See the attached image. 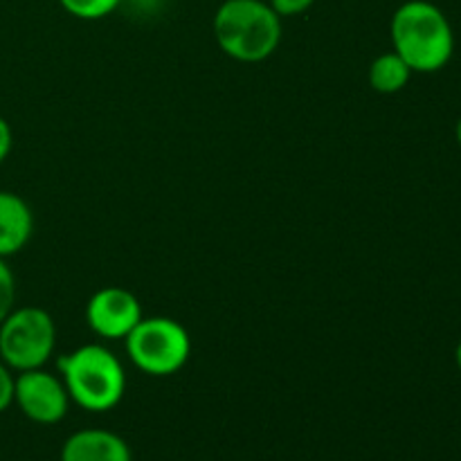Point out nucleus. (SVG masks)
Masks as SVG:
<instances>
[{
    "label": "nucleus",
    "instance_id": "nucleus-11",
    "mask_svg": "<svg viewBox=\"0 0 461 461\" xmlns=\"http://www.w3.org/2000/svg\"><path fill=\"white\" fill-rule=\"evenodd\" d=\"M70 16L81 21H99L120 7L122 0H59Z\"/></svg>",
    "mask_w": 461,
    "mask_h": 461
},
{
    "label": "nucleus",
    "instance_id": "nucleus-4",
    "mask_svg": "<svg viewBox=\"0 0 461 461\" xmlns=\"http://www.w3.org/2000/svg\"><path fill=\"white\" fill-rule=\"evenodd\" d=\"M126 354L140 372L149 376H171L187 365L192 338L174 318H142L126 336Z\"/></svg>",
    "mask_w": 461,
    "mask_h": 461
},
{
    "label": "nucleus",
    "instance_id": "nucleus-2",
    "mask_svg": "<svg viewBox=\"0 0 461 461\" xmlns=\"http://www.w3.org/2000/svg\"><path fill=\"white\" fill-rule=\"evenodd\" d=\"M212 30L219 48L241 63L264 61L282 43V18L266 0H223Z\"/></svg>",
    "mask_w": 461,
    "mask_h": 461
},
{
    "label": "nucleus",
    "instance_id": "nucleus-14",
    "mask_svg": "<svg viewBox=\"0 0 461 461\" xmlns=\"http://www.w3.org/2000/svg\"><path fill=\"white\" fill-rule=\"evenodd\" d=\"M313 3L315 0H268V5L277 12L279 18L300 16L306 9L313 7Z\"/></svg>",
    "mask_w": 461,
    "mask_h": 461
},
{
    "label": "nucleus",
    "instance_id": "nucleus-1",
    "mask_svg": "<svg viewBox=\"0 0 461 461\" xmlns=\"http://www.w3.org/2000/svg\"><path fill=\"white\" fill-rule=\"evenodd\" d=\"M390 36L394 52L412 72L430 75L450 63L455 32L448 16L428 0H408L392 14Z\"/></svg>",
    "mask_w": 461,
    "mask_h": 461
},
{
    "label": "nucleus",
    "instance_id": "nucleus-8",
    "mask_svg": "<svg viewBox=\"0 0 461 461\" xmlns=\"http://www.w3.org/2000/svg\"><path fill=\"white\" fill-rule=\"evenodd\" d=\"M61 461H133L131 448L115 432L99 430H79L61 448Z\"/></svg>",
    "mask_w": 461,
    "mask_h": 461
},
{
    "label": "nucleus",
    "instance_id": "nucleus-15",
    "mask_svg": "<svg viewBox=\"0 0 461 461\" xmlns=\"http://www.w3.org/2000/svg\"><path fill=\"white\" fill-rule=\"evenodd\" d=\"M14 147V133H12V126L5 117H0V165L7 160V156L12 153Z\"/></svg>",
    "mask_w": 461,
    "mask_h": 461
},
{
    "label": "nucleus",
    "instance_id": "nucleus-3",
    "mask_svg": "<svg viewBox=\"0 0 461 461\" xmlns=\"http://www.w3.org/2000/svg\"><path fill=\"white\" fill-rule=\"evenodd\" d=\"M59 374L70 401L88 412H108L124 399V367L104 345L77 347L70 354L61 356Z\"/></svg>",
    "mask_w": 461,
    "mask_h": 461
},
{
    "label": "nucleus",
    "instance_id": "nucleus-16",
    "mask_svg": "<svg viewBox=\"0 0 461 461\" xmlns=\"http://www.w3.org/2000/svg\"><path fill=\"white\" fill-rule=\"evenodd\" d=\"M455 363H457V367H459V372H461V340H459L457 349H455Z\"/></svg>",
    "mask_w": 461,
    "mask_h": 461
},
{
    "label": "nucleus",
    "instance_id": "nucleus-10",
    "mask_svg": "<svg viewBox=\"0 0 461 461\" xmlns=\"http://www.w3.org/2000/svg\"><path fill=\"white\" fill-rule=\"evenodd\" d=\"M410 77H412V70L394 50L376 57L369 66V86L381 95L401 93L408 86Z\"/></svg>",
    "mask_w": 461,
    "mask_h": 461
},
{
    "label": "nucleus",
    "instance_id": "nucleus-13",
    "mask_svg": "<svg viewBox=\"0 0 461 461\" xmlns=\"http://www.w3.org/2000/svg\"><path fill=\"white\" fill-rule=\"evenodd\" d=\"M14 383L16 376L12 374V369L0 360V414L7 412L14 403Z\"/></svg>",
    "mask_w": 461,
    "mask_h": 461
},
{
    "label": "nucleus",
    "instance_id": "nucleus-6",
    "mask_svg": "<svg viewBox=\"0 0 461 461\" xmlns=\"http://www.w3.org/2000/svg\"><path fill=\"white\" fill-rule=\"evenodd\" d=\"M14 403L30 421L52 426L68 414L70 396L61 378L39 367L18 372L14 383Z\"/></svg>",
    "mask_w": 461,
    "mask_h": 461
},
{
    "label": "nucleus",
    "instance_id": "nucleus-9",
    "mask_svg": "<svg viewBox=\"0 0 461 461\" xmlns=\"http://www.w3.org/2000/svg\"><path fill=\"white\" fill-rule=\"evenodd\" d=\"M34 232V214L23 196L0 189V259L18 255Z\"/></svg>",
    "mask_w": 461,
    "mask_h": 461
},
{
    "label": "nucleus",
    "instance_id": "nucleus-17",
    "mask_svg": "<svg viewBox=\"0 0 461 461\" xmlns=\"http://www.w3.org/2000/svg\"><path fill=\"white\" fill-rule=\"evenodd\" d=\"M455 138H457V144L461 147V117L457 120V126H455Z\"/></svg>",
    "mask_w": 461,
    "mask_h": 461
},
{
    "label": "nucleus",
    "instance_id": "nucleus-5",
    "mask_svg": "<svg viewBox=\"0 0 461 461\" xmlns=\"http://www.w3.org/2000/svg\"><path fill=\"white\" fill-rule=\"evenodd\" d=\"M57 347V324L39 306H21L0 322V360L12 372L45 367Z\"/></svg>",
    "mask_w": 461,
    "mask_h": 461
},
{
    "label": "nucleus",
    "instance_id": "nucleus-12",
    "mask_svg": "<svg viewBox=\"0 0 461 461\" xmlns=\"http://www.w3.org/2000/svg\"><path fill=\"white\" fill-rule=\"evenodd\" d=\"M14 302H16V279L7 259H0V322L12 313Z\"/></svg>",
    "mask_w": 461,
    "mask_h": 461
},
{
    "label": "nucleus",
    "instance_id": "nucleus-7",
    "mask_svg": "<svg viewBox=\"0 0 461 461\" xmlns=\"http://www.w3.org/2000/svg\"><path fill=\"white\" fill-rule=\"evenodd\" d=\"M142 318L138 297L120 286L102 288L86 304V322L104 340H126Z\"/></svg>",
    "mask_w": 461,
    "mask_h": 461
}]
</instances>
